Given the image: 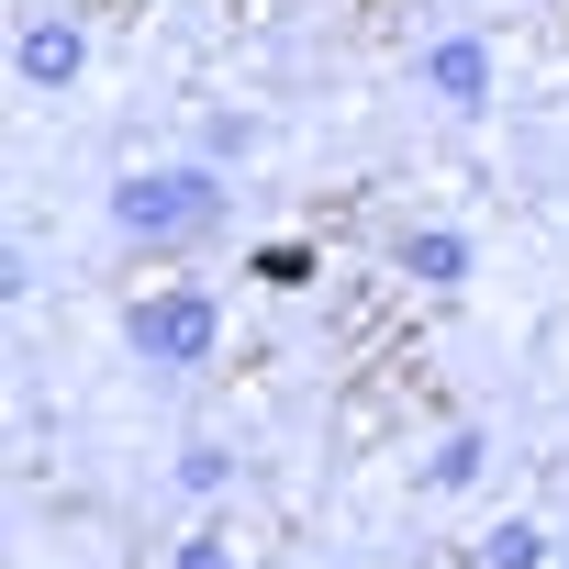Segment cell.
I'll list each match as a JSON object with an SVG mask.
<instances>
[{
  "mask_svg": "<svg viewBox=\"0 0 569 569\" xmlns=\"http://www.w3.org/2000/svg\"><path fill=\"white\" fill-rule=\"evenodd\" d=\"M23 68H34V79H68V68H79V34H34V57H23Z\"/></svg>",
  "mask_w": 569,
  "mask_h": 569,
  "instance_id": "3",
  "label": "cell"
},
{
  "mask_svg": "<svg viewBox=\"0 0 569 569\" xmlns=\"http://www.w3.org/2000/svg\"><path fill=\"white\" fill-rule=\"evenodd\" d=\"M146 347H201V313H190V302H168V313H146Z\"/></svg>",
  "mask_w": 569,
  "mask_h": 569,
  "instance_id": "2",
  "label": "cell"
},
{
  "mask_svg": "<svg viewBox=\"0 0 569 569\" xmlns=\"http://www.w3.org/2000/svg\"><path fill=\"white\" fill-rule=\"evenodd\" d=\"M201 212H212V179H201V168H168V179H134V190H123V223H134V234H179V223H201Z\"/></svg>",
  "mask_w": 569,
  "mask_h": 569,
  "instance_id": "1",
  "label": "cell"
}]
</instances>
